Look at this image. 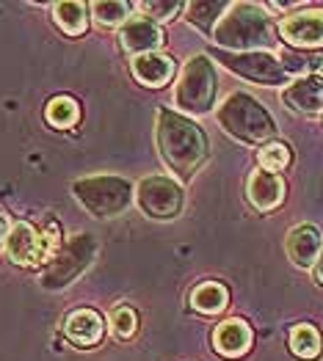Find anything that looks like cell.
Here are the masks:
<instances>
[{
	"label": "cell",
	"instance_id": "cell-1",
	"mask_svg": "<svg viewBox=\"0 0 323 361\" xmlns=\"http://www.w3.org/2000/svg\"><path fill=\"white\" fill-rule=\"evenodd\" d=\"M155 141H158V152H160L163 163L180 177H191L196 169H202L207 152H210L202 127L196 121L185 119L182 114H177L172 108L158 111Z\"/></svg>",
	"mask_w": 323,
	"mask_h": 361
},
{
	"label": "cell",
	"instance_id": "cell-2",
	"mask_svg": "<svg viewBox=\"0 0 323 361\" xmlns=\"http://www.w3.org/2000/svg\"><path fill=\"white\" fill-rule=\"evenodd\" d=\"M276 30L263 6L257 3H230L227 14L218 20L213 30V42L218 47L235 50V53H257L274 47Z\"/></svg>",
	"mask_w": 323,
	"mask_h": 361
},
{
	"label": "cell",
	"instance_id": "cell-3",
	"mask_svg": "<svg viewBox=\"0 0 323 361\" xmlns=\"http://www.w3.org/2000/svg\"><path fill=\"white\" fill-rule=\"evenodd\" d=\"M218 124L240 144H263L276 135V121L252 94L235 91L216 108Z\"/></svg>",
	"mask_w": 323,
	"mask_h": 361
},
{
	"label": "cell",
	"instance_id": "cell-4",
	"mask_svg": "<svg viewBox=\"0 0 323 361\" xmlns=\"http://www.w3.org/2000/svg\"><path fill=\"white\" fill-rule=\"evenodd\" d=\"M75 202L94 218H117L136 202V188L117 174H94L72 182Z\"/></svg>",
	"mask_w": 323,
	"mask_h": 361
},
{
	"label": "cell",
	"instance_id": "cell-5",
	"mask_svg": "<svg viewBox=\"0 0 323 361\" xmlns=\"http://www.w3.org/2000/svg\"><path fill=\"white\" fill-rule=\"evenodd\" d=\"M216 89H218L216 63L202 53L191 56L175 83V105L185 114L202 116L216 102Z\"/></svg>",
	"mask_w": 323,
	"mask_h": 361
},
{
	"label": "cell",
	"instance_id": "cell-6",
	"mask_svg": "<svg viewBox=\"0 0 323 361\" xmlns=\"http://www.w3.org/2000/svg\"><path fill=\"white\" fill-rule=\"evenodd\" d=\"M97 254V240L94 235H86V232H78L72 238L61 243L56 248V254L47 259L45 271H42V287L45 290H66L81 273L91 265Z\"/></svg>",
	"mask_w": 323,
	"mask_h": 361
},
{
	"label": "cell",
	"instance_id": "cell-7",
	"mask_svg": "<svg viewBox=\"0 0 323 361\" xmlns=\"http://www.w3.org/2000/svg\"><path fill=\"white\" fill-rule=\"evenodd\" d=\"M59 229L56 224L50 221L47 224V232H39L33 224L28 221H17L6 238V254L14 265H23V268H30V265H39V262H47L56 248L61 245Z\"/></svg>",
	"mask_w": 323,
	"mask_h": 361
},
{
	"label": "cell",
	"instance_id": "cell-8",
	"mask_svg": "<svg viewBox=\"0 0 323 361\" xmlns=\"http://www.w3.org/2000/svg\"><path fill=\"white\" fill-rule=\"evenodd\" d=\"M136 204L147 218L172 221L185 207V190L172 177H144L136 185Z\"/></svg>",
	"mask_w": 323,
	"mask_h": 361
},
{
	"label": "cell",
	"instance_id": "cell-9",
	"mask_svg": "<svg viewBox=\"0 0 323 361\" xmlns=\"http://www.w3.org/2000/svg\"><path fill=\"white\" fill-rule=\"evenodd\" d=\"M218 63H224L233 75L246 78L252 83H263V86H279L285 80H290V72L285 66V61L276 59L274 53H218Z\"/></svg>",
	"mask_w": 323,
	"mask_h": 361
},
{
	"label": "cell",
	"instance_id": "cell-10",
	"mask_svg": "<svg viewBox=\"0 0 323 361\" xmlns=\"http://www.w3.org/2000/svg\"><path fill=\"white\" fill-rule=\"evenodd\" d=\"M282 39L298 50H321L323 47V8H304L279 23Z\"/></svg>",
	"mask_w": 323,
	"mask_h": 361
},
{
	"label": "cell",
	"instance_id": "cell-11",
	"mask_svg": "<svg viewBox=\"0 0 323 361\" xmlns=\"http://www.w3.org/2000/svg\"><path fill=\"white\" fill-rule=\"evenodd\" d=\"M119 44L130 56H149L163 47V28L149 17H130L119 30Z\"/></svg>",
	"mask_w": 323,
	"mask_h": 361
},
{
	"label": "cell",
	"instance_id": "cell-12",
	"mask_svg": "<svg viewBox=\"0 0 323 361\" xmlns=\"http://www.w3.org/2000/svg\"><path fill=\"white\" fill-rule=\"evenodd\" d=\"M282 102L304 116H318L323 114V78L321 75H301L288 83L282 91Z\"/></svg>",
	"mask_w": 323,
	"mask_h": 361
},
{
	"label": "cell",
	"instance_id": "cell-13",
	"mask_svg": "<svg viewBox=\"0 0 323 361\" xmlns=\"http://www.w3.org/2000/svg\"><path fill=\"white\" fill-rule=\"evenodd\" d=\"M285 251L298 268H315L323 254V235L312 224H298L285 238Z\"/></svg>",
	"mask_w": 323,
	"mask_h": 361
},
{
	"label": "cell",
	"instance_id": "cell-14",
	"mask_svg": "<svg viewBox=\"0 0 323 361\" xmlns=\"http://www.w3.org/2000/svg\"><path fill=\"white\" fill-rule=\"evenodd\" d=\"M105 334V320L94 309H75L64 317V336L75 348H94Z\"/></svg>",
	"mask_w": 323,
	"mask_h": 361
},
{
	"label": "cell",
	"instance_id": "cell-15",
	"mask_svg": "<svg viewBox=\"0 0 323 361\" xmlns=\"http://www.w3.org/2000/svg\"><path fill=\"white\" fill-rule=\"evenodd\" d=\"M246 196L260 212L276 210L285 199V180L279 174L257 169V171H252V177L246 182Z\"/></svg>",
	"mask_w": 323,
	"mask_h": 361
},
{
	"label": "cell",
	"instance_id": "cell-16",
	"mask_svg": "<svg viewBox=\"0 0 323 361\" xmlns=\"http://www.w3.org/2000/svg\"><path fill=\"white\" fill-rule=\"evenodd\" d=\"M130 72L141 86L160 89L175 78L177 61L172 56H163V53H149V56H139V59L130 61Z\"/></svg>",
	"mask_w": 323,
	"mask_h": 361
},
{
	"label": "cell",
	"instance_id": "cell-17",
	"mask_svg": "<svg viewBox=\"0 0 323 361\" xmlns=\"http://www.w3.org/2000/svg\"><path fill=\"white\" fill-rule=\"evenodd\" d=\"M213 348L227 356V359H237L252 348V329L249 323H243L240 317L224 320L216 331H213Z\"/></svg>",
	"mask_w": 323,
	"mask_h": 361
},
{
	"label": "cell",
	"instance_id": "cell-18",
	"mask_svg": "<svg viewBox=\"0 0 323 361\" xmlns=\"http://www.w3.org/2000/svg\"><path fill=\"white\" fill-rule=\"evenodd\" d=\"M230 303V293L218 281H205L191 290V309L199 314H221Z\"/></svg>",
	"mask_w": 323,
	"mask_h": 361
},
{
	"label": "cell",
	"instance_id": "cell-19",
	"mask_svg": "<svg viewBox=\"0 0 323 361\" xmlns=\"http://www.w3.org/2000/svg\"><path fill=\"white\" fill-rule=\"evenodd\" d=\"M53 20L66 36H81L88 28V6L78 0H66L53 6Z\"/></svg>",
	"mask_w": 323,
	"mask_h": 361
},
{
	"label": "cell",
	"instance_id": "cell-20",
	"mask_svg": "<svg viewBox=\"0 0 323 361\" xmlns=\"http://www.w3.org/2000/svg\"><path fill=\"white\" fill-rule=\"evenodd\" d=\"M88 11L102 28H119L133 17V3H127V0H100V3H91Z\"/></svg>",
	"mask_w": 323,
	"mask_h": 361
},
{
	"label": "cell",
	"instance_id": "cell-21",
	"mask_svg": "<svg viewBox=\"0 0 323 361\" xmlns=\"http://www.w3.org/2000/svg\"><path fill=\"white\" fill-rule=\"evenodd\" d=\"M45 119H47V124H53L56 130H69L81 119V105L72 97H66V94L53 97L47 102V108H45Z\"/></svg>",
	"mask_w": 323,
	"mask_h": 361
},
{
	"label": "cell",
	"instance_id": "cell-22",
	"mask_svg": "<svg viewBox=\"0 0 323 361\" xmlns=\"http://www.w3.org/2000/svg\"><path fill=\"white\" fill-rule=\"evenodd\" d=\"M290 350H293L298 359H318L323 350V339L315 326L310 323H298L293 331H290Z\"/></svg>",
	"mask_w": 323,
	"mask_h": 361
},
{
	"label": "cell",
	"instance_id": "cell-23",
	"mask_svg": "<svg viewBox=\"0 0 323 361\" xmlns=\"http://www.w3.org/2000/svg\"><path fill=\"white\" fill-rule=\"evenodd\" d=\"M227 8H230V3H224V0H218V3H188L185 6L188 23L196 25L199 30H205V33L216 30L218 20L227 14Z\"/></svg>",
	"mask_w": 323,
	"mask_h": 361
},
{
	"label": "cell",
	"instance_id": "cell-24",
	"mask_svg": "<svg viewBox=\"0 0 323 361\" xmlns=\"http://www.w3.org/2000/svg\"><path fill=\"white\" fill-rule=\"evenodd\" d=\"M257 160H260V169L263 171L279 174V171H285L290 166V149L282 141H268L263 149H260V154H257Z\"/></svg>",
	"mask_w": 323,
	"mask_h": 361
},
{
	"label": "cell",
	"instance_id": "cell-25",
	"mask_svg": "<svg viewBox=\"0 0 323 361\" xmlns=\"http://www.w3.org/2000/svg\"><path fill=\"white\" fill-rule=\"evenodd\" d=\"M136 329H139V314L133 306L127 303H119L117 309L111 312V331L117 334L119 339H133L136 336Z\"/></svg>",
	"mask_w": 323,
	"mask_h": 361
},
{
	"label": "cell",
	"instance_id": "cell-26",
	"mask_svg": "<svg viewBox=\"0 0 323 361\" xmlns=\"http://www.w3.org/2000/svg\"><path fill=\"white\" fill-rule=\"evenodd\" d=\"M182 8L185 6L177 3V0H147V3H141V11L147 14L152 23H169V20H175Z\"/></svg>",
	"mask_w": 323,
	"mask_h": 361
},
{
	"label": "cell",
	"instance_id": "cell-27",
	"mask_svg": "<svg viewBox=\"0 0 323 361\" xmlns=\"http://www.w3.org/2000/svg\"><path fill=\"white\" fill-rule=\"evenodd\" d=\"M8 232H11V226H8V221L0 215V245H6V238H8Z\"/></svg>",
	"mask_w": 323,
	"mask_h": 361
},
{
	"label": "cell",
	"instance_id": "cell-28",
	"mask_svg": "<svg viewBox=\"0 0 323 361\" xmlns=\"http://www.w3.org/2000/svg\"><path fill=\"white\" fill-rule=\"evenodd\" d=\"M315 276H318V281L323 284V254H321V259H318V265H315Z\"/></svg>",
	"mask_w": 323,
	"mask_h": 361
},
{
	"label": "cell",
	"instance_id": "cell-29",
	"mask_svg": "<svg viewBox=\"0 0 323 361\" xmlns=\"http://www.w3.org/2000/svg\"><path fill=\"white\" fill-rule=\"evenodd\" d=\"M321 78H323V75H321Z\"/></svg>",
	"mask_w": 323,
	"mask_h": 361
}]
</instances>
